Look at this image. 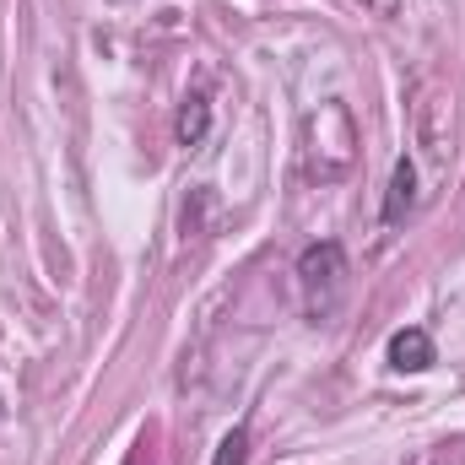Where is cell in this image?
Returning a JSON list of instances; mask_svg holds the SVG:
<instances>
[{
  "instance_id": "1",
  "label": "cell",
  "mask_w": 465,
  "mask_h": 465,
  "mask_svg": "<svg viewBox=\"0 0 465 465\" xmlns=\"http://www.w3.org/2000/svg\"><path fill=\"white\" fill-rule=\"evenodd\" d=\"M347 249L336 243V238H314V243H303V254H298V292H303V309H309V320H331L336 309H341V298H347Z\"/></svg>"
},
{
  "instance_id": "2",
  "label": "cell",
  "mask_w": 465,
  "mask_h": 465,
  "mask_svg": "<svg viewBox=\"0 0 465 465\" xmlns=\"http://www.w3.org/2000/svg\"><path fill=\"white\" fill-rule=\"evenodd\" d=\"M384 357H390V368H395V373H428V368L439 362V347H433V336H428L422 325H406V331H395V336H390Z\"/></svg>"
},
{
  "instance_id": "3",
  "label": "cell",
  "mask_w": 465,
  "mask_h": 465,
  "mask_svg": "<svg viewBox=\"0 0 465 465\" xmlns=\"http://www.w3.org/2000/svg\"><path fill=\"white\" fill-rule=\"evenodd\" d=\"M417 206V163L401 152L395 157V173H390V190H384V228H395V223H406V212Z\"/></svg>"
},
{
  "instance_id": "4",
  "label": "cell",
  "mask_w": 465,
  "mask_h": 465,
  "mask_svg": "<svg viewBox=\"0 0 465 465\" xmlns=\"http://www.w3.org/2000/svg\"><path fill=\"white\" fill-rule=\"evenodd\" d=\"M206 130H212V104H206L201 93H190V98L179 104L173 135H179V146H201V141H206Z\"/></svg>"
},
{
  "instance_id": "5",
  "label": "cell",
  "mask_w": 465,
  "mask_h": 465,
  "mask_svg": "<svg viewBox=\"0 0 465 465\" xmlns=\"http://www.w3.org/2000/svg\"><path fill=\"white\" fill-rule=\"evenodd\" d=\"M212 465H249V428H243V422L232 428L223 444H217V460H212Z\"/></svg>"
}]
</instances>
